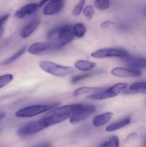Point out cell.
Segmentation results:
<instances>
[{
	"label": "cell",
	"mask_w": 146,
	"mask_h": 147,
	"mask_svg": "<svg viewBox=\"0 0 146 147\" xmlns=\"http://www.w3.org/2000/svg\"><path fill=\"white\" fill-rule=\"evenodd\" d=\"M80 104L70 105L56 108L45 115L40 120L45 127L62 122L70 117Z\"/></svg>",
	"instance_id": "cell-1"
},
{
	"label": "cell",
	"mask_w": 146,
	"mask_h": 147,
	"mask_svg": "<svg viewBox=\"0 0 146 147\" xmlns=\"http://www.w3.org/2000/svg\"><path fill=\"white\" fill-rule=\"evenodd\" d=\"M74 36L71 27L63 26L51 30L47 34L49 42L53 45L54 49H58L72 42Z\"/></svg>",
	"instance_id": "cell-2"
},
{
	"label": "cell",
	"mask_w": 146,
	"mask_h": 147,
	"mask_svg": "<svg viewBox=\"0 0 146 147\" xmlns=\"http://www.w3.org/2000/svg\"><path fill=\"white\" fill-rule=\"evenodd\" d=\"M58 102L49 104L37 105L25 107L17 111L15 116L18 117H30L49 111L59 105Z\"/></svg>",
	"instance_id": "cell-3"
},
{
	"label": "cell",
	"mask_w": 146,
	"mask_h": 147,
	"mask_svg": "<svg viewBox=\"0 0 146 147\" xmlns=\"http://www.w3.org/2000/svg\"><path fill=\"white\" fill-rule=\"evenodd\" d=\"M39 66L45 72L57 77H66L75 71L73 67L62 66L49 61H41L39 63Z\"/></svg>",
	"instance_id": "cell-4"
},
{
	"label": "cell",
	"mask_w": 146,
	"mask_h": 147,
	"mask_svg": "<svg viewBox=\"0 0 146 147\" xmlns=\"http://www.w3.org/2000/svg\"><path fill=\"white\" fill-rule=\"evenodd\" d=\"M128 84L126 83H118L106 90H102L89 95L87 98L94 100H103L106 98L114 97L117 96L123 90L127 87Z\"/></svg>",
	"instance_id": "cell-5"
},
{
	"label": "cell",
	"mask_w": 146,
	"mask_h": 147,
	"mask_svg": "<svg viewBox=\"0 0 146 147\" xmlns=\"http://www.w3.org/2000/svg\"><path fill=\"white\" fill-rule=\"evenodd\" d=\"M96 109L91 105H80L79 108L70 117L69 121L72 124H76L88 118L94 114Z\"/></svg>",
	"instance_id": "cell-6"
},
{
	"label": "cell",
	"mask_w": 146,
	"mask_h": 147,
	"mask_svg": "<svg viewBox=\"0 0 146 147\" xmlns=\"http://www.w3.org/2000/svg\"><path fill=\"white\" fill-rule=\"evenodd\" d=\"M46 128L41 120L31 122L21 127L17 130V134L20 137H26L36 134Z\"/></svg>",
	"instance_id": "cell-7"
},
{
	"label": "cell",
	"mask_w": 146,
	"mask_h": 147,
	"mask_svg": "<svg viewBox=\"0 0 146 147\" xmlns=\"http://www.w3.org/2000/svg\"><path fill=\"white\" fill-rule=\"evenodd\" d=\"M91 55L93 57L97 59L113 57L127 58L129 57V53L125 50L115 48H104L100 49L94 52Z\"/></svg>",
	"instance_id": "cell-8"
},
{
	"label": "cell",
	"mask_w": 146,
	"mask_h": 147,
	"mask_svg": "<svg viewBox=\"0 0 146 147\" xmlns=\"http://www.w3.org/2000/svg\"><path fill=\"white\" fill-rule=\"evenodd\" d=\"M64 6L63 0H53L44 7L43 12L45 15H53L59 13Z\"/></svg>",
	"instance_id": "cell-9"
},
{
	"label": "cell",
	"mask_w": 146,
	"mask_h": 147,
	"mask_svg": "<svg viewBox=\"0 0 146 147\" xmlns=\"http://www.w3.org/2000/svg\"><path fill=\"white\" fill-rule=\"evenodd\" d=\"M54 49L50 42H37L31 45L28 48V52L33 55H39L50 49Z\"/></svg>",
	"instance_id": "cell-10"
},
{
	"label": "cell",
	"mask_w": 146,
	"mask_h": 147,
	"mask_svg": "<svg viewBox=\"0 0 146 147\" xmlns=\"http://www.w3.org/2000/svg\"><path fill=\"white\" fill-rule=\"evenodd\" d=\"M112 75L118 77H137L140 76L141 72L138 69H129L122 68H116L112 69Z\"/></svg>",
	"instance_id": "cell-11"
},
{
	"label": "cell",
	"mask_w": 146,
	"mask_h": 147,
	"mask_svg": "<svg viewBox=\"0 0 146 147\" xmlns=\"http://www.w3.org/2000/svg\"><path fill=\"white\" fill-rule=\"evenodd\" d=\"M40 23L39 20H34L29 22L21 29L20 34L21 37L25 38L30 36L38 27Z\"/></svg>",
	"instance_id": "cell-12"
},
{
	"label": "cell",
	"mask_w": 146,
	"mask_h": 147,
	"mask_svg": "<svg viewBox=\"0 0 146 147\" xmlns=\"http://www.w3.org/2000/svg\"><path fill=\"white\" fill-rule=\"evenodd\" d=\"M38 8V5L37 3H30L15 13V16L17 18H22L27 15L31 14L35 12Z\"/></svg>",
	"instance_id": "cell-13"
},
{
	"label": "cell",
	"mask_w": 146,
	"mask_h": 147,
	"mask_svg": "<svg viewBox=\"0 0 146 147\" xmlns=\"http://www.w3.org/2000/svg\"><path fill=\"white\" fill-rule=\"evenodd\" d=\"M146 92L145 82H137L131 84L129 88L123 92L125 94H132L135 93H145Z\"/></svg>",
	"instance_id": "cell-14"
},
{
	"label": "cell",
	"mask_w": 146,
	"mask_h": 147,
	"mask_svg": "<svg viewBox=\"0 0 146 147\" xmlns=\"http://www.w3.org/2000/svg\"><path fill=\"white\" fill-rule=\"evenodd\" d=\"M113 115V113L111 112H106L98 115L93 118V123L95 127L103 126L109 122Z\"/></svg>",
	"instance_id": "cell-15"
},
{
	"label": "cell",
	"mask_w": 146,
	"mask_h": 147,
	"mask_svg": "<svg viewBox=\"0 0 146 147\" xmlns=\"http://www.w3.org/2000/svg\"><path fill=\"white\" fill-rule=\"evenodd\" d=\"M126 62L128 65L133 68H146V60L145 59L139 57L126 58Z\"/></svg>",
	"instance_id": "cell-16"
},
{
	"label": "cell",
	"mask_w": 146,
	"mask_h": 147,
	"mask_svg": "<svg viewBox=\"0 0 146 147\" xmlns=\"http://www.w3.org/2000/svg\"><path fill=\"white\" fill-rule=\"evenodd\" d=\"M131 120L128 117L123 118L110 124L106 128V130L108 132H112L117 129L122 128L130 123Z\"/></svg>",
	"instance_id": "cell-17"
},
{
	"label": "cell",
	"mask_w": 146,
	"mask_h": 147,
	"mask_svg": "<svg viewBox=\"0 0 146 147\" xmlns=\"http://www.w3.org/2000/svg\"><path fill=\"white\" fill-rule=\"evenodd\" d=\"M75 66L80 70L88 71L93 69L97 66V63L86 60H79L75 63Z\"/></svg>",
	"instance_id": "cell-18"
},
{
	"label": "cell",
	"mask_w": 146,
	"mask_h": 147,
	"mask_svg": "<svg viewBox=\"0 0 146 147\" xmlns=\"http://www.w3.org/2000/svg\"><path fill=\"white\" fill-rule=\"evenodd\" d=\"M104 90L100 87H82L78 88L74 91L75 96H78L81 95L90 93H96Z\"/></svg>",
	"instance_id": "cell-19"
},
{
	"label": "cell",
	"mask_w": 146,
	"mask_h": 147,
	"mask_svg": "<svg viewBox=\"0 0 146 147\" xmlns=\"http://www.w3.org/2000/svg\"><path fill=\"white\" fill-rule=\"evenodd\" d=\"M72 31L74 36L77 38H81L85 35L87 29L83 23H78L74 26Z\"/></svg>",
	"instance_id": "cell-20"
},
{
	"label": "cell",
	"mask_w": 146,
	"mask_h": 147,
	"mask_svg": "<svg viewBox=\"0 0 146 147\" xmlns=\"http://www.w3.org/2000/svg\"><path fill=\"white\" fill-rule=\"evenodd\" d=\"M26 51V47H23L21 49H20L17 52H16L15 54L11 56L9 58L3 61L2 63V65H7L12 63L13 62L16 61Z\"/></svg>",
	"instance_id": "cell-21"
},
{
	"label": "cell",
	"mask_w": 146,
	"mask_h": 147,
	"mask_svg": "<svg viewBox=\"0 0 146 147\" xmlns=\"http://www.w3.org/2000/svg\"><path fill=\"white\" fill-rule=\"evenodd\" d=\"M101 147H119V140L117 136H113L108 140L105 142Z\"/></svg>",
	"instance_id": "cell-22"
},
{
	"label": "cell",
	"mask_w": 146,
	"mask_h": 147,
	"mask_svg": "<svg viewBox=\"0 0 146 147\" xmlns=\"http://www.w3.org/2000/svg\"><path fill=\"white\" fill-rule=\"evenodd\" d=\"M110 2L111 0H95L94 6L99 10H105L109 8Z\"/></svg>",
	"instance_id": "cell-23"
},
{
	"label": "cell",
	"mask_w": 146,
	"mask_h": 147,
	"mask_svg": "<svg viewBox=\"0 0 146 147\" xmlns=\"http://www.w3.org/2000/svg\"><path fill=\"white\" fill-rule=\"evenodd\" d=\"M100 73L101 72L100 71H95V72L86 74H82V75H77V76H75L72 79L71 83L72 84H75V83H77L81 80H83L89 77H92V76Z\"/></svg>",
	"instance_id": "cell-24"
},
{
	"label": "cell",
	"mask_w": 146,
	"mask_h": 147,
	"mask_svg": "<svg viewBox=\"0 0 146 147\" xmlns=\"http://www.w3.org/2000/svg\"><path fill=\"white\" fill-rule=\"evenodd\" d=\"M13 78L11 74H6L0 76V89L8 84Z\"/></svg>",
	"instance_id": "cell-25"
},
{
	"label": "cell",
	"mask_w": 146,
	"mask_h": 147,
	"mask_svg": "<svg viewBox=\"0 0 146 147\" xmlns=\"http://www.w3.org/2000/svg\"><path fill=\"white\" fill-rule=\"evenodd\" d=\"M85 2V0H80L79 3L75 6L72 10V14L73 16H77L81 13Z\"/></svg>",
	"instance_id": "cell-26"
},
{
	"label": "cell",
	"mask_w": 146,
	"mask_h": 147,
	"mask_svg": "<svg viewBox=\"0 0 146 147\" xmlns=\"http://www.w3.org/2000/svg\"><path fill=\"white\" fill-rule=\"evenodd\" d=\"M83 14L87 20H91L94 14V10L93 7L91 5L87 6L83 11Z\"/></svg>",
	"instance_id": "cell-27"
},
{
	"label": "cell",
	"mask_w": 146,
	"mask_h": 147,
	"mask_svg": "<svg viewBox=\"0 0 146 147\" xmlns=\"http://www.w3.org/2000/svg\"><path fill=\"white\" fill-rule=\"evenodd\" d=\"M9 14H6L0 17V28L2 27L3 25L7 21L9 18Z\"/></svg>",
	"instance_id": "cell-28"
},
{
	"label": "cell",
	"mask_w": 146,
	"mask_h": 147,
	"mask_svg": "<svg viewBox=\"0 0 146 147\" xmlns=\"http://www.w3.org/2000/svg\"><path fill=\"white\" fill-rule=\"evenodd\" d=\"M114 25V23L111 21H107L103 23H101V27L102 28H108L111 26V25Z\"/></svg>",
	"instance_id": "cell-29"
},
{
	"label": "cell",
	"mask_w": 146,
	"mask_h": 147,
	"mask_svg": "<svg viewBox=\"0 0 146 147\" xmlns=\"http://www.w3.org/2000/svg\"><path fill=\"white\" fill-rule=\"evenodd\" d=\"M33 147H51V145L49 142H43L37 144Z\"/></svg>",
	"instance_id": "cell-30"
},
{
	"label": "cell",
	"mask_w": 146,
	"mask_h": 147,
	"mask_svg": "<svg viewBox=\"0 0 146 147\" xmlns=\"http://www.w3.org/2000/svg\"><path fill=\"white\" fill-rule=\"evenodd\" d=\"M53 0H41L39 2V3L38 4V7H41L44 5L46 2H47L49 1H52Z\"/></svg>",
	"instance_id": "cell-31"
},
{
	"label": "cell",
	"mask_w": 146,
	"mask_h": 147,
	"mask_svg": "<svg viewBox=\"0 0 146 147\" xmlns=\"http://www.w3.org/2000/svg\"><path fill=\"white\" fill-rule=\"evenodd\" d=\"M136 134H131L129 135V136H128L127 138V140H131V139H133V137H135L136 136Z\"/></svg>",
	"instance_id": "cell-32"
},
{
	"label": "cell",
	"mask_w": 146,
	"mask_h": 147,
	"mask_svg": "<svg viewBox=\"0 0 146 147\" xmlns=\"http://www.w3.org/2000/svg\"><path fill=\"white\" fill-rule=\"evenodd\" d=\"M3 32H4V30L2 27L0 28V38H1L3 35Z\"/></svg>",
	"instance_id": "cell-33"
},
{
	"label": "cell",
	"mask_w": 146,
	"mask_h": 147,
	"mask_svg": "<svg viewBox=\"0 0 146 147\" xmlns=\"http://www.w3.org/2000/svg\"><path fill=\"white\" fill-rule=\"evenodd\" d=\"M5 117V114L3 113H0V121L2 120Z\"/></svg>",
	"instance_id": "cell-34"
},
{
	"label": "cell",
	"mask_w": 146,
	"mask_h": 147,
	"mask_svg": "<svg viewBox=\"0 0 146 147\" xmlns=\"http://www.w3.org/2000/svg\"><path fill=\"white\" fill-rule=\"evenodd\" d=\"M26 1H32V0H26Z\"/></svg>",
	"instance_id": "cell-35"
},
{
	"label": "cell",
	"mask_w": 146,
	"mask_h": 147,
	"mask_svg": "<svg viewBox=\"0 0 146 147\" xmlns=\"http://www.w3.org/2000/svg\"><path fill=\"white\" fill-rule=\"evenodd\" d=\"M1 131V129H0V131Z\"/></svg>",
	"instance_id": "cell-36"
},
{
	"label": "cell",
	"mask_w": 146,
	"mask_h": 147,
	"mask_svg": "<svg viewBox=\"0 0 146 147\" xmlns=\"http://www.w3.org/2000/svg\"><path fill=\"white\" fill-rule=\"evenodd\" d=\"M0 1H1V0H0Z\"/></svg>",
	"instance_id": "cell-37"
}]
</instances>
